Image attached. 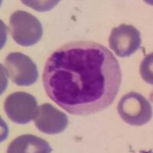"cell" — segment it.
<instances>
[{"mask_svg":"<svg viewBox=\"0 0 153 153\" xmlns=\"http://www.w3.org/2000/svg\"><path fill=\"white\" fill-rule=\"evenodd\" d=\"M8 76L18 86L27 87L38 80V71L36 65L28 56L21 52H12L5 60Z\"/></svg>","mask_w":153,"mask_h":153,"instance_id":"obj_4","label":"cell"},{"mask_svg":"<svg viewBox=\"0 0 153 153\" xmlns=\"http://www.w3.org/2000/svg\"><path fill=\"white\" fill-rule=\"evenodd\" d=\"M43 85L52 101L68 113L87 116L113 103L120 91L119 61L105 46L78 41L67 43L48 58Z\"/></svg>","mask_w":153,"mask_h":153,"instance_id":"obj_1","label":"cell"},{"mask_svg":"<svg viewBox=\"0 0 153 153\" xmlns=\"http://www.w3.org/2000/svg\"><path fill=\"white\" fill-rule=\"evenodd\" d=\"M35 123L37 129L46 134H58L68 125V117L50 103H44L38 108Z\"/></svg>","mask_w":153,"mask_h":153,"instance_id":"obj_7","label":"cell"},{"mask_svg":"<svg viewBox=\"0 0 153 153\" xmlns=\"http://www.w3.org/2000/svg\"><path fill=\"white\" fill-rule=\"evenodd\" d=\"M51 151L52 149L45 139L31 134H25L16 138L9 144L7 152L48 153Z\"/></svg>","mask_w":153,"mask_h":153,"instance_id":"obj_8","label":"cell"},{"mask_svg":"<svg viewBox=\"0 0 153 153\" xmlns=\"http://www.w3.org/2000/svg\"><path fill=\"white\" fill-rule=\"evenodd\" d=\"M152 54H149L143 61L140 66V74L143 80L152 84Z\"/></svg>","mask_w":153,"mask_h":153,"instance_id":"obj_9","label":"cell"},{"mask_svg":"<svg viewBox=\"0 0 153 153\" xmlns=\"http://www.w3.org/2000/svg\"><path fill=\"white\" fill-rule=\"evenodd\" d=\"M141 36L137 28L122 24L113 28L109 38L110 48L117 56L127 57L133 54L141 45Z\"/></svg>","mask_w":153,"mask_h":153,"instance_id":"obj_6","label":"cell"},{"mask_svg":"<svg viewBox=\"0 0 153 153\" xmlns=\"http://www.w3.org/2000/svg\"><path fill=\"white\" fill-rule=\"evenodd\" d=\"M9 30L13 40L24 47L38 43L43 34L42 25L36 17L25 11H16L11 16Z\"/></svg>","mask_w":153,"mask_h":153,"instance_id":"obj_2","label":"cell"},{"mask_svg":"<svg viewBox=\"0 0 153 153\" xmlns=\"http://www.w3.org/2000/svg\"><path fill=\"white\" fill-rule=\"evenodd\" d=\"M23 3L25 5H29L30 7L34 8L37 11H47L50 10L51 8H53L56 4L58 2V1L52 2V1H49V2H43V3L41 2V4L37 3V2H30V1H22Z\"/></svg>","mask_w":153,"mask_h":153,"instance_id":"obj_10","label":"cell"},{"mask_svg":"<svg viewBox=\"0 0 153 153\" xmlns=\"http://www.w3.org/2000/svg\"><path fill=\"white\" fill-rule=\"evenodd\" d=\"M38 102L34 96L25 92H16L8 96L4 103L5 113L12 122L27 124L35 118Z\"/></svg>","mask_w":153,"mask_h":153,"instance_id":"obj_5","label":"cell"},{"mask_svg":"<svg viewBox=\"0 0 153 153\" xmlns=\"http://www.w3.org/2000/svg\"><path fill=\"white\" fill-rule=\"evenodd\" d=\"M117 110L124 122L132 126L145 125L149 122L152 116L149 102L136 92L124 95L118 103Z\"/></svg>","mask_w":153,"mask_h":153,"instance_id":"obj_3","label":"cell"}]
</instances>
